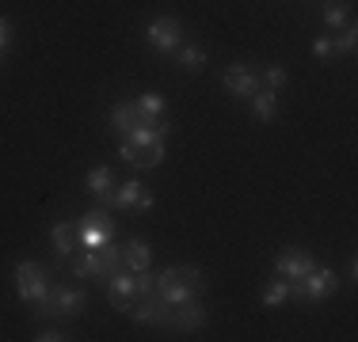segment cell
Listing matches in <instances>:
<instances>
[{
	"mask_svg": "<svg viewBox=\"0 0 358 342\" xmlns=\"http://www.w3.org/2000/svg\"><path fill=\"white\" fill-rule=\"evenodd\" d=\"M122 270V244H103L99 251H80L73 259V278L80 281H107L110 274Z\"/></svg>",
	"mask_w": 358,
	"mask_h": 342,
	"instance_id": "obj_1",
	"label": "cell"
},
{
	"mask_svg": "<svg viewBox=\"0 0 358 342\" xmlns=\"http://www.w3.org/2000/svg\"><path fill=\"white\" fill-rule=\"evenodd\" d=\"M84 304H88V297H84V289L76 285H50V293L42 297L38 304H31V315L35 320H69V315H80Z\"/></svg>",
	"mask_w": 358,
	"mask_h": 342,
	"instance_id": "obj_2",
	"label": "cell"
},
{
	"mask_svg": "<svg viewBox=\"0 0 358 342\" xmlns=\"http://www.w3.org/2000/svg\"><path fill=\"white\" fill-rule=\"evenodd\" d=\"M76 247H84V251H99L103 244L115 239V225H110V209L103 205H96V209H88L80 221H76Z\"/></svg>",
	"mask_w": 358,
	"mask_h": 342,
	"instance_id": "obj_3",
	"label": "cell"
},
{
	"mask_svg": "<svg viewBox=\"0 0 358 342\" xmlns=\"http://www.w3.org/2000/svg\"><path fill=\"white\" fill-rule=\"evenodd\" d=\"M12 278H15V293H20L23 304H38L42 297L50 293V274H46V267H38V262H31V259L15 262Z\"/></svg>",
	"mask_w": 358,
	"mask_h": 342,
	"instance_id": "obj_4",
	"label": "cell"
},
{
	"mask_svg": "<svg viewBox=\"0 0 358 342\" xmlns=\"http://www.w3.org/2000/svg\"><path fill=\"white\" fill-rule=\"evenodd\" d=\"M152 293H157L160 301H168V304H187V301H202V293H206V289L183 281L176 267H164V270L157 274V281H152Z\"/></svg>",
	"mask_w": 358,
	"mask_h": 342,
	"instance_id": "obj_5",
	"label": "cell"
},
{
	"mask_svg": "<svg viewBox=\"0 0 358 342\" xmlns=\"http://www.w3.org/2000/svg\"><path fill=\"white\" fill-rule=\"evenodd\" d=\"M145 42H149L157 54H176L183 46V23L176 15H157V20L145 27Z\"/></svg>",
	"mask_w": 358,
	"mask_h": 342,
	"instance_id": "obj_6",
	"label": "cell"
},
{
	"mask_svg": "<svg viewBox=\"0 0 358 342\" xmlns=\"http://www.w3.org/2000/svg\"><path fill=\"white\" fill-rule=\"evenodd\" d=\"M172 308L176 304H168V301H160L157 293H149V297H134V304L126 308V312H130L138 323H160V327H172Z\"/></svg>",
	"mask_w": 358,
	"mask_h": 342,
	"instance_id": "obj_7",
	"label": "cell"
},
{
	"mask_svg": "<svg viewBox=\"0 0 358 342\" xmlns=\"http://www.w3.org/2000/svg\"><path fill=\"white\" fill-rule=\"evenodd\" d=\"M259 88H263V84H259V68H252V65H229L225 68V91L233 99H252Z\"/></svg>",
	"mask_w": 358,
	"mask_h": 342,
	"instance_id": "obj_8",
	"label": "cell"
},
{
	"mask_svg": "<svg viewBox=\"0 0 358 342\" xmlns=\"http://www.w3.org/2000/svg\"><path fill=\"white\" fill-rule=\"evenodd\" d=\"M313 267H317V259H313L309 251H301V247H286V251L275 259V274L286 278V281H301Z\"/></svg>",
	"mask_w": 358,
	"mask_h": 342,
	"instance_id": "obj_9",
	"label": "cell"
},
{
	"mask_svg": "<svg viewBox=\"0 0 358 342\" xmlns=\"http://www.w3.org/2000/svg\"><path fill=\"white\" fill-rule=\"evenodd\" d=\"M103 285H107V297H110V308H115V312H126V308L134 304V297H138V289H134V274L126 267L118 274H110Z\"/></svg>",
	"mask_w": 358,
	"mask_h": 342,
	"instance_id": "obj_10",
	"label": "cell"
},
{
	"mask_svg": "<svg viewBox=\"0 0 358 342\" xmlns=\"http://www.w3.org/2000/svg\"><path fill=\"white\" fill-rule=\"evenodd\" d=\"M336 285H339L336 270H331V267H320V262H317V267L305 274V301L320 304V301H324V297H328Z\"/></svg>",
	"mask_w": 358,
	"mask_h": 342,
	"instance_id": "obj_11",
	"label": "cell"
},
{
	"mask_svg": "<svg viewBox=\"0 0 358 342\" xmlns=\"http://www.w3.org/2000/svg\"><path fill=\"white\" fill-rule=\"evenodd\" d=\"M141 122H152V118L141 114L138 103L122 99V103H115V107H110V130H115L118 137H126V133L134 130V126H141Z\"/></svg>",
	"mask_w": 358,
	"mask_h": 342,
	"instance_id": "obj_12",
	"label": "cell"
},
{
	"mask_svg": "<svg viewBox=\"0 0 358 342\" xmlns=\"http://www.w3.org/2000/svg\"><path fill=\"white\" fill-rule=\"evenodd\" d=\"M84 186H88V194H96V198H99V205L107 209L110 194H115V171H110L107 164L92 168L88 175H84Z\"/></svg>",
	"mask_w": 358,
	"mask_h": 342,
	"instance_id": "obj_13",
	"label": "cell"
},
{
	"mask_svg": "<svg viewBox=\"0 0 358 342\" xmlns=\"http://www.w3.org/2000/svg\"><path fill=\"white\" fill-rule=\"evenodd\" d=\"M206 323V308L199 301H187V304H176L172 308V327L176 331H199Z\"/></svg>",
	"mask_w": 358,
	"mask_h": 342,
	"instance_id": "obj_14",
	"label": "cell"
},
{
	"mask_svg": "<svg viewBox=\"0 0 358 342\" xmlns=\"http://www.w3.org/2000/svg\"><path fill=\"white\" fill-rule=\"evenodd\" d=\"M141 198V179H122V183L115 186V194H110V202H107V209L110 213H126V209H134Z\"/></svg>",
	"mask_w": 358,
	"mask_h": 342,
	"instance_id": "obj_15",
	"label": "cell"
},
{
	"mask_svg": "<svg viewBox=\"0 0 358 342\" xmlns=\"http://www.w3.org/2000/svg\"><path fill=\"white\" fill-rule=\"evenodd\" d=\"M122 267L130 274L138 270H152V251L145 239H130V244H122Z\"/></svg>",
	"mask_w": 358,
	"mask_h": 342,
	"instance_id": "obj_16",
	"label": "cell"
},
{
	"mask_svg": "<svg viewBox=\"0 0 358 342\" xmlns=\"http://www.w3.org/2000/svg\"><path fill=\"white\" fill-rule=\"evenodd\" d=\"M50 244H54V255H57V259H69V255L76 251V228L65 225V221L50 225Z\"/></svg>",
	"mask_w": 358,
	"mask_h": 342,
	"instance_id": "obj_17",
	"label": "cell"
},
{
	"mask_svg": "<svg viewBox=\"0 0 358 342\" xmlns=\"http://www.w3.org/2000/svg\"><path fill=\"white\" fill-rule=\"evenodd\" d=\"M252 103V114H255V122H275V114H278V91H271V88H259L255 96L248 99Z\"/></svg>",
	"mask_w": 358,
	"mask_h": 342,
	"instance_id": "obj_18",
	"label": "cell"
},
{
	"mask_svg": "<svg viewBox=\"0 0 358 342\" xmlns=\"http://www.w3.org/2000/svg\"><path fill=\"white\" fill-rule=\"evenodd\" d=\"M176 61L187 68V73H199L202 65H206V50L194 46V42H183V46L176 50Z\"/></svg>",
	"mask_w": 358,
	"mask_h": 342,
	"instance_id": "obj_19",
	"label": "cell"
},
{
	"mask_svg": "<svg viewBox=\"0 0 358 342\" xmlns=\"http://www.w3.org/2000/svg\"><path fill=\"white\" fill-rule=\"evenodd\" d=\"M134 103H138V110L149 118H168V103H164V96H157V91H145V96L134 99Z\"/></svg>",
	"mask_w": 358,
	"mask_h": 342,
	"instance_id": "obj_20",
	"label": "cell"
},
{
	"mask_svg": "<svg viewBox=\"0 0 358 342\" xmlns=\"http://www.w3.org/2000/svg\"><path fill=\"white\" fill-rule=\"evenodd\" d=\"M286 80H289V73H286V65H278V61L267 65V68L259 73V84H263V88H271V91H282Z\"/></svg>",
	"mask_w": 358,
	"mask_h": 342,
	"instance_id": "obj_21",
	"label": "cell"
},
{
	"mask_svg": "<svg viewBox=\"0 0 358 342\" xmlns=\"http://www.w3.org/2000/svg\"><path fill=\"white\" fill-rule=\"evenodd\" d=\"M324 23H328L331 31L347 27V23H351V12H347V4H339V0H328V4H324Z\"/></svg>",
	"mask_w": 358,
	"mask_h": 342,
	"instance_id": "obj_22",
	"label": "cell"
},
{
	"mask_svg": "<svg viewBox=\"0 0 358 342\" xmlns=\"http://www.w3.org/2000/svg\"><path fill=\"white\" fill-rule=\"evenodd\" d=\"M289 301V285H286V278H275L267 289H263V304L267 308H282Z\"/></svg>",
	"mask_w": 358,
	"mask_h": 342,
	"instance_id": "obj_23",
	"label": "cell"
},
{
	"mask_svg": "<svg viewBox=\"0 0 358 342\" xmlns=\"http://www.w3.org/2000/svg\"><path fill=\"white\" fill-rule=\"evenodd\" d=\"M339 31H343V38L331 42V46H336V54H355V46H358V27H355V23H347V27H339Z\"/></svg>",
	"mask_w": 358,
	"mask_h": 342,
	"instance_id": "obj_24",
	"label": "cell"
},
{
	"mask_svg": "<svg viewBox=\"0 0 358 342\" xmlns=\"http://www.w3.org/2000/svg\"><path fill=\"white\" fill-rule=\"evenodd\" d=\"M152 281H157V278H152L149 270H138V274H134V289H138V297H149V293H152Z\"/></svg>",
	"mask_w": 358,
	"mask_h": 342,
	"instance_id": "obj_25",
	"label": "cell"
},
{
	"mask_svg": "<svg viewBox=\"0 0 358 342\" xmlns=\"http://www.w3.org/2000/svg\"><path fill=\"white\" fill-rule=\"evenodd\" d=\"M331 42H336V38H328V34H324V38H317V42H313V54H317L320 61H328V57L336 54V46H331Z\"/></svg>",
	"mask_w": 358,
	"mask_h": 342,
	"instance_id": "obj_26",
	"label": "cell"
},
{
	"mask_svg": "<svg viewBox=\"0 0 358 342\" xmlns=\"http://www.w3.org/2000/svg\"><path fill=\"white\" fill-rule=\"evenodd\" d=\"M38 342H69L73 335H69V331H62V327H46V331H42V335H35Z\"/></svg>",
	"mask_w": 358,
	"mask_h": 342,
	"instance_id": "obj_27",
	"label": "cell"
},
{
	"mask_svg": "<svg viewBox=\"0 0 358 342\" xmlns=\"http://www.w3.org/2000/svg\"><path fill=\"white\" fill-rule=\"evenodd\" d=\"M8 46H12V20L0 15V54H8Z\"/></svg>",
	"mask_w": 358,
	"mask_h": 342,
	"instance_id": "obj_28",
	"label": "cell"
},
{
	"mask_svg": "<svg viewBox=\"0 0 358 342\" xmlns=\"http://www.w3.org/2000/svg\"><path fill=\"white\" fill-rule=\"evenodd\" d=\"M152 205H157V198H152V194H145V191H141V198H138V205H134V209H141V213H145V209H152Z\"/></svg>",
	"mask_w": 358,
	"mask_h": 342,
	"instance_id": "obj_29",
	"label": "cell"
},
{
	"mask_svg": "<svg viewBox=\"0 0 358 342\" xmlns=\"http://www.w3.org/2000/svg\"><path fill=\"white\" fill-rule=\"evenodd\" d=\"M4 57H8V54H0V65H4Z\"/></svg>",
	"mask_w": 358,
	"mask_h": 342,
	"instance_id": "obj_30",
	"label": "cell"
}]
</instances>
